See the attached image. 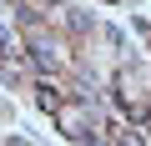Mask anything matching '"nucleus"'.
Returning a JSON list of instances; mask_svg holds the SVG:
<instances>
[{"mask_svg":"<svg viewBox=\"0 0 151 146\" xmlns=\"http://www.w3.org/2000/svg\"><path fill=\"white\" fill-rule=\"evenodd\" d=\"M60 131H65L70 141H86V146H96V136H91V116H86V106H60Z\"/></svg>","mask_w":151,"mask_h":146,"instance_id":"obj_1","label":"nucleus"},{"mask_svg":"<svg viewBox=\"0 0 151 146\" xmlns=\"http://www.w3.org/2000/svg\"><path fill=\"white\" fill-rule=\"evenodd\" d=\"M35 101H40V106H45V111H60V96H55V91H50V86H45V91H40V96H35Z\"/></svg>","mask_w":151,"mask_h":146,"instance_id":"obj_2","label":"nucleus"},{"mask_svg":"<svg viewBox=\"0 0 151 146\" xmlns=\"http://www.w3.org/2000/svg\"><path fill=\"white\" fill-rule=\"evenodd\" d=\"M121 146H141V136H136V131H126V136H121Z\"/></svg>","mask_w":151,"mask_h":146,"instance_id":"obj_3","label":"nucleus"},{"mask_svg":"<svg viewBox=\"0 0 151 146\" xmlns=\"http://www.w3.org/2000/svg\"><path fill=\"white\" fill-rule=\"evenodd\" d=\"M40 5H60V0H40Z\"/></svg>","mask_w":151,"mask_h":146,"instance_id":"obj_4","label":"nucleus"}]
</instances>
